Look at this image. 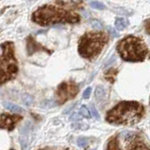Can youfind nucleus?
<instances>
[{
    "label": "nucleus",
    "instance_id": "nucleus-1",
    "mask_svg": "<svg viewBox=\"0 0 150 150\" xmlns=\"http://www.w3.org/2000/svg\"><path fill=\"white\" fill-rule=\"evenodd\" d=\"M144 106L138 101H122L107 112L106 120L111 124L131 126L144 115Z\"/></svg>",
    "mask_w": 150,
    "mask_h": 150
},
{
    "label": "nucleus",
    "instance_id": "nucleus-2",
    "mask_svg": "<svg viewBox=\"0 0 150 150\" xmlns=\"http://www.w3.org/2000/svg\"><path fill=\"white\" fill-rule=\"evenodd\" d=\"M32 20L41 25H48L58 23H78L79 16L72 8L65 9L53 5H44L33 13Z\"/></svg>",
    "mask_w": 150,
    "mask_h": 150
},
{
    "label": "nucleus",
    "instance_id": "nucleus-3",
    "mask_svg": "<svg viewBox=\"0 0 150 150\" xmlns=\"http://www.w3.org/2000/svg\"><path fill=\"white\" fill-rule=\"evenodd\" d=\"M117 51L120 56L129 62H142L148 54L145 43L140 38L128 36L124 38L117 44Z\"/></svg>",
    "mask_w": 150,
    "mask_h": 150
},
{
    "label": "nucleus",
    "instance_id": "nucleus-4",
    "mask_svg": "<svg viewBox=\"0 0 150 150\" xmlns=\"http://www.w3.org/2000/svg\"><path fill=\"white\" fill-rule=\"evenodd\" d=\"M108 42V36L103 32H88L84 34L78 44V53L82 57L93 59L101 53Z\"/></svg>",
    "mask_w": 150,
    "mask_h": 150
},
{
    "label": "nucleus",
    "instance_id": "nucleus-5",
    "mask_svg": "<svg viewBox=\"0 0 150 150\" xmlns=\"http://www.w3.org/2000/svg\"><path fill=\"white\" fill-rule=\"evenodd\" d=\"M17 62L12 42L0 44V84L13 79L17 74Z\"/></svg>",
    "mask_w": 150,
    "mask_h": 150
},
{
    "label": "nucleus",
    "instance_id": "nucleus-6",
    "mask_svg": "<svg viewBox=\"0 0 150 150\" xmlns=\"http://www.w3.org/2000/svg\"><path fill=\"white\" fill-rule=\"evenodd\" d=\"M78 92V86L74 82H66L60 83L57 89V104H62L68 100L76 97Z\"/></svg>",
    "mask_w": 150,
    "mask_h": 150
},
{
    "label": "nucleus",
    "instance_id": "nucleus-7",
    "mask_svg": "<svg viewBox=\"0 0 150 150\" xmlns=\"http://www.w3.org/2000/svg\"><path fill=\"white\" fill-rule=\"evenodd\" d=\"M126 150H150L142 135L138 133H128L126 136Z\"/></svg>",
    "mask_w": 150,
    "mask_h": 150
},
{
    "label": "nucleus",
    "instance_id": "nucleus-8",
    "mask_svg": "<svg viewBox=\"0 0 150 150\" xmlns=\"http://www.w3.org/2000/svg\"><path fill=\"white\" fill-rule=\"evenodd\" d=\"M21 119H22V117L20 115L2 114L0 115V129L11 131L15 128L16 124L19 121H21Z\"/></svg>",
    "mask_w": 150,
    "mask_h": 150
},
{
    "label": "nucleus",
    "instance_id": "nucleus-9",
    "mask_svg": "<svg viewBox=\"0 0 150 150\" xmlns=\"http://www.w3.org/2000/svg\"><path fill=\"white\" fill-rule=\"evenodd\" d=\"M81 0H57V3L60 6L67 7L69 8H73L78 7L81 4Z\"/></svg>",
    "mask_w": 150,
    "mask_h": 150
},
{
    "label": "nucleus",
    "instance_id": "nucleus-10",
    "mask_svg": "<svg viewBox=\"0 0 150 150\" xmlns=\"http://www.w3.org/2000/svg\"><path fill=\"white\" fill-rule=\"evenodd\" d=\"M41 49H42V46L37 44L31 38H29V40H27V50L29 55H31L33 53H35V52L39 51Z\"/></svg>",
    "mask_w": 150,
    "mask_h": 150
},
{
    "label": "nucleus",
    "instance_id": "nucleus-11",
    "mask_svg": "<svg viewBox=\"0 0 150 150\" xmlns=\"http://www.w3.org/2000/svg\"><path fill=\"white\" fill-rule=\"evenodd\" d=\"M106 150H121L117 136H113L109 140V142L107 144Z\"/></svg>",
    "mask_w": 150,
    "mask_h": 150
},
{
    "label": "nucleus",
    "instance_id": "nucleus-12",
    "mask_svg": "<svg viewBox=\"0 0 150 150\" xmlns=\"http://www.w3.org/2000/svg\"><path fill=\"white\" fill-rule=\"evenodd\" d=\"M3 106L6 108L7 110L9 111H11L12 112H22L23 111V108L20 107V106H18L16 104H14V103H12V102H4L3 103Z\"/></svg>",
    "mask_w": 150,
    "mask_h": 150
},
{
    "label": "nucleus",
    "instance_id": "nucleus-13",
    "mask_svg": "<svg viewBox=\"0 0 150 150\" xmlns=\"http://www.w3.org/2000/svg\"><path fill=\"white\" fill-rule=\"evenodd\" d=\"M32 130V123L30 121H27L25 125L20 129V134L22 136H27Z\"/></svg>",
    "mask_w": 150,
    "mask_h": 150
},
{
    "label": "nucleus",
    "instance_id": "nucleus-14",
    "mask_svg": "<svg viewBox=\"0 0 150 150\" xmlns=\"http://www.w3.org/2000/svg\"><path fill=\"white\" fill-rule=\"evenodd\" d=\"M128 25V22H126L124 18H117L115 20V27L117 30H124Z\"/></svg>",
    "mask_w": 150,
    "mask_h": 150
},
{
    "label": "nucleus",
    "instance_id": "nucleus-15",
    "mask_svg": "<svg viewBox=\"0 0 150 150\" xmlns=\"http://www.w3.org/2000/svg\"><path fill=\"white\" fill-rule=\"evenodd\" d=\"M56 105H57V102L52 100H44V101H42L40 104V106L42 108H44V109H50V108H53Z\"/></svg>",
    "mask_w": 150,
    "mask_h": 150
},
{
    "label": "nucleus",
    "instance_id": "nucleus-16",
    "mask_svg": "<svg viewBox=\"0 0 150 150\" xmlns=\"http://www.w3.org/2000/svg\"><path fill=\"white\" fill-rule=\"evenodd\" d=\"M105 95H106V93H105V90H104V88H103L102 86H97L95 88V97L97 100H103V98H105Z\"/></svg>",
    "mask_w": 150,
    "mask_h": 150
},
{
    "label": "nucleus",
    "instance_id": "nucleus-17",
    "mask_svg": "<svg viewBox=\"0 0 150 150\" xmlns=\"http://www.w3.org/2000/svg\"><path fill=\"white\" fill-rule=\"evenodd\" d=\"M116 74H117V70L113 69H111L109 71H108L106 74H105V77L106 79L108 80V81H110V82H113L114 81V78L116 76Z\"/></svg>",
    "mask_w": 150,
    "mask_h": 150
},
{
    "label": "nucleus",
    "instance_id": "nucleus-18",
    "mask_svg": "<svg viewBox=\"0 0 150 150\" xmlns=\"http://www.w3.org/2000/svg\"><path fill=\"white\" fill-rule=\"evenodd\" d=\"M22 100L25 102V104L27 106H30L32 104V102H33V98H32L29 94H27V93L22 95Z\"/></svg>",
    "mask_w": 150,
    "mask_h": 150
},
{
    "label": "nucleus",
    "instance_id": "nucleus-19",
    "mask_svg": "<svg viewBox=\"0 0 150 150\" xmlns=\"http://www.w3.org/2000/svg\"><path fill=\"white\" fill-rule=\"evenodd\" d=\"M79 112H80V115L83 117H86V118H90V117H91V112L85 105H83V106L80 107V109H79Z\"/></svg>",
    "mask_w": 150,
    "mask_h": 150
},
{
    "label": "nucleus",
    "instance_id": "nucleus-20",
    "mask_svg": "<svg viewBox=\"0 0 150 150\" xmlns=\"http://www.w3.org/2000/svg\"><path fill=\"white\" fill-rule=\"evenodd\" d=\"M91 25L93 29H95V30H102L103 29L102 23L98 20H95V19H93V20L91 21Z\"/></svg>",
    "mask_w": 150,
    "mask_h": 150
},
{
    "label": "nucleus",
    "instance_id": "nucleus-21",
    "mask_svg": "<svg viewBox=\"0 0 150 150\" xmlns=\"http://www.w3.org/2000/svg\"><path fill=\"white\" fill-rule=\"evenodd\" d=\"M77 144H78V145L79 147L84 148V147H86L88 145V140L85 137H79V138H78Z\"/></svg>",
    "mask_w": 150,
    "mask_h": 150
},
{
    "label": "nucleus",
    "instance_id": "nucleus-22",
    "mask_svg": "<svg viewBox=\"0 0 150 150\" xmlns=\"http://www.w3.org/2000/svg\"><path fill=\"white\" fill-rule=\"evenodd\" d=\"M91 7L95 8V9H104L105 8V5L102 4L101 2H98V1H92L90 3Z\"/></svg>",
    "mask_w": 150,
    "mask_h": 150
},
{
    "label": "nucleus",
    "instance_id": "nucleus-23",
    "mask_svg": "<svg viewBox=\"0 0 150 150\" xmlns=\"http://www.w3.org/2000/svg\"><path fill=\"white\" fill-rule=\"evenodd\" d=\"M20 144L22 146V150H27L29 146V141L27 139V136H22L20 138Z\"/></svg>",
    "mask_w": 150,
    "mask_h": 150
},
{
    "label": "nucleus",
    "instance_id": "nucleus-24",
    "mask_svg": "<svg viewBox=\"0 0 150 150\" xmlns=\"http://www.w3.org/2000/svg\"><path fill=\"white\" fill-rule=\"evenodd\" d=\"M91 112H92V115H93V116L95 117V119H99V114H98V112H97V110L95 108V106L93 105H92L91 106Z\"/></svg>",
    "mask_w": 150,
    "mask_h": 150
},
{
    "label": "nucleus",
    "instance_id": "nucleus-25",
    "mask_svg": "<svg viewBox=\"0 0 150 150\" xmlns=\"http://www.w3.org/2000/svg\"><path fill=\"white\" fill-rule=\"evenodd\" d=\"M91 93H92V88L88 87L83 93V98H84V100H88V98H90V96H91Z\"/></svg>",
    "mask_w": 150,
    "mask_h": 150
},
{
    "label": "nucleus",
    "instance_id": "nucleus-26",
    "mask_svg": "<svg viewBox=\"0 0 150 150\" xmlns=\"http://www.w3.org/2000/svg\"><path fill=\"white\" fill-rule=\"evenodd\" d=\"M84 124H79V123H75L72 125V127L74 129H86L88 127L87 126H83Z\"/></svg>",
    "mask_w": 150,
    "mask_h": 150
},
{
    "label": "nucleus",
    "instance_id": "nucleus-27",
    "mask_svg": "<svg viewBox=\"0 0 150 150\" xmlns=\"http://www.w3.org/2000/svg\"><path fill=\"white\" fill-rule=\"evenodd\" d=\"M144 27H145V31L147 32V34L150 35V19L145 21L144 23Z\"/></svg>",
    "mask_w": 150,
    "mask_h": 150
},
{
    "label": "nucleus",
    "instance_id": "nucleus-28",
    "mask_svg": "<svg viewBox=\"0 0 150 150\" xmlns=\"http://www.w3.org/2000/svg\"><path fill=\"white\" fill-rule=\"evenodd\" d=\"M109 31H110V33L111 34L112 37H117V36H118V34L116 33V31L114 29H112L111 27H109Z\"/></svg>",
    "mask_w": 150,
    "mask_h": 150
},
{
    "label": "nucleus",
    "instance_id": "nucleus-29",
    "mask_svg": "<svg viewBox=\"0 0 150 150\" xmlns=\"http://www.w3.org/2000/svg\"><path fill=\"white\" fill-rule=\"evenodd\" d=\"M78 117L77 115H73L71 116V118H70V120H78Z\"/></svg>",
    "mask_w": 150,
    "mask_h": 150
},
{
    "label": "nucleus",
    "instance_id": "nucleus-30",
    "mask_svg": "<svg viewBox=\"0 0 150 150\" xmlns=\"http://www.w3.org/2000/svg\"><path fill=\"white\" fill-rule=\"evenodd\" d=\"M114 60H115V58H114V57H112V58H111V60H110L109 62H108V63L105 65V67H108V66H110V65L112 63V61H114Z\"/></svg>",
    "mask_w": 150,
    "mask_h": 150
},
{
    "label": "nucleus",
    "instance_id": "nucleus-31",
    "mask_svg": "<svg viewBox=\"0 0 150 150\" xmlns=\"http://www.w3.org/2000/svg\"><path fill=\"white\" fill-rule=\"evenodd\" d=\"M39 150H53V148H50V147H45V148H42Z\"/></svg>",
    "mask_w": 150,
    "mask_h": 150
},
{
    "label": "nucleus",
    "instance_id": "nucleus-32",
    "mask_svg": "<svg viewBox=\"0 0 150 150\" xmlns=\"http://www.w3.org/2000/svg\"><path fill=\"white\" fill-rule=\"evenodd\" d=\"M53 150H56V149H53ZM58 150H70L68 148H63V149H58Z\"/></svg>",
    "mask_w": 150,
    "mask_h": 150
}]
</instances>
